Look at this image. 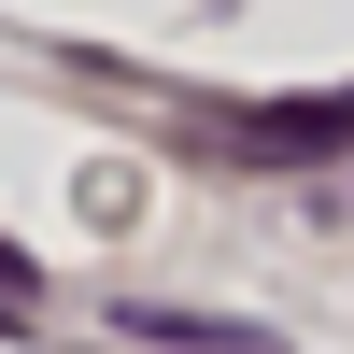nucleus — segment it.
Here are the masks:
<instances>
[{
    "instance_id": "1",
    "label": "nucleus",
    "mask_w": 354,
    "mask_h": 354,
    "mask_svg": "<svg viewBox=\"0 0 354 354\" xmlns=\"http://www.w3.org/2000/svg\"><path fill=\"white\" fill-rule=\"evenodd\" d=\"M128 340H198V354H270L255 326H213V312H128Z\"/></svg>"
},
{
    "instance_id": "2",
    "label": "nucleus",
    "mask_w": 354,
    "mask_h": 354,
    "mask_svg": "<svg viewBox=\"0 0 354 354\" xmlns=\"http://www.w3.org/2000/svg\"><path fill=\"white\" fill-rule=\"evenodd\" d=\"M28 298H43V270H28L15 241H0V312H28Z\"/></svg>"
}]
</instances>
